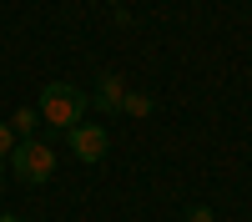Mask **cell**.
I'll return each mask as SVG.
<instances>
[{
  "label": "cell",
  "mask_w": 252,
  "mask_h": 222,
  "mask_svg": "<svg viewBox=\"0 0 252 222\" xmlns=\"http://www.w3.org/2000/svg\"><path fill=\"white\" fill-rule=\"evenodd\" d=\"M86 106H91V96L81 91V86H71V81H51V86H40V121L46 127H56V131H71V127H81L86 121Z\"/></svg>",
  "instance_id": "obj_1"
},
{
  "label": "cell",
  "mask_w": 252,
  "mask_h": 222,
  "mask_svg": "<svg viewBox=\"0 0 252 222\" xmlns=\"http://www.w3.org/2000/svg\"><path fill=\"white\" fill-rule=\"evenodd\" d=\"M126 111H136V116H146V111H152V101H146V96H131V91H126Z\"/></svg>",
  "instance_id": "obj_7"
},
{
  "label": "cell",
  "mask_w": 252,
  "mask_h": 222,
  "mask_svg": "<svg viewBox=\"0 0 252 222\" xmlns=\"http://www.w3.org/2000/svg\"><path fill=\"white\" fill-rule=\"evenodd\" d=\"M10 172L26 182V187H40V182L56 177V152L40 136H26V141H15V152H10Z\"/></svg>",
  "instance_id": "obj_2"
},
{
  "label": "cell",
  "mask_w": 252,
  "mask_h": 222,
  "mask_svg": "<svg viewBox=\"0 0 252 222\" xmlns=\"http://www.w3.org/2000/svg\"><path fill=\"white\" fill-rule=\"evenodd\" d=\"M35 127H40V111H35V106H20V111L10 116V131H15L20 141H26V136H31Z\"/></svg>",
  "instance_id": "obj_5"
},
{
  "label": "cell",
  "mask_w": 252,
  "mask_h": 222,
  "mask_svg": "<svg viewBox=\"0 0 252 222\" xmlns=\"http://www.w3.org/2000/svg\"><path fill=\"white\" fill-rule=\"evenodd\" d=\"M0 222H26V217H15V212H0Z\"/></svg>",
  "instance_id": "obj_9"
},
{
  "label": "cell",
  "mask_w": 252,
  "mask_h": 222,
  "mask_svg": "<svg viewBox=\"0 0 252 222\" xmlns=\"http://www.w3.org/2000/svg\"><path fill=\"white\" fill-rule=\"evenodd\" d=\"M91 101H96L101 111H126V86H121V76L106 71V76L96 81V96H91Z\"/></svg>",
  "instance_id": "obj_4"
},
{
  "label": "cell",
  "mask_w": 252,
  "mask_h": 222,
  "mask_svg": "<svg viewBox=\"0 0 252 222\" xmlns=\"http://www.w3.org/2000/svg\"><path fill=\"white\" fill-rule=\"evenodd\" d=\"M66 147H71L76 161H101L111 152V136H106V127H96V121H81V127L66 131Z\"/></svg>",
  "instance_id": "obj_3"
},
{
  "label": "cell",
  "mask_w": 252,
  "mask_h": 222,
  "mask_svg": "<svg viewBox=\"0 0 252 222\" xmlns=\"http://www.w3.org/2000/svg\"><path fill=\"white\" fill-rule=\"evenodd\" d=\"M187 222H212V207H187Z\"/></svg>",
  "instance_id": "obj_8"
},
{
  "label": "cell",
  "mask_w": 252,
  "mask_h": 222,
  "mask_svg": "<svg viewBox=\"0 0 252 222\" xmlns=\"http://www.w3.org/2000/svg\"><path fill=\"white\" fill-rule=\"evenodd\" d=\"M15 141H20V136L10 131V121H0V157H10V152H15Z\"/></svg>",
  "instance_id": "obj_6"
},
{
  "label": "cell",
  "mask_w": 252,
  "mask_h": 222,
  "mask_svg": "<svg viewBox=\"0 0 252 222\" xmlns=\"http://www.w3.org/2000/svg\"><path fill=\"white\" fill-rule=\"evenodd\" d=\"M0 187H5V177H0Z\"/></svg>",
  "instance_id": "obj_10"
}]
</instances>
